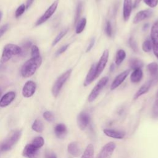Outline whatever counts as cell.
<instances>
[{
    "mask_svg": "<svg viewBox=\"0 0 158 158\" xmlns=\"http://www.w3.org/2000/svg\"><path fill=\"white\" fill-rule=\"evenodd\" d=\"M42 64L41 56L31 57L27 60L22 66L20 73L23 77L28 78L32 76Z\"/></svg>",
    "mask_w": 158,
    "mask_h": 158,
    "instance_id": "1",
    "label": "cell"
},
{
    "mask_svg": "<svg viewBox=\"0 0 158 158\" xmlns=\"http://www.w3.org/2000/svg\"><path fill=\"white\" fill-rule=\"evenodd\" d=\"M22 134L20 130L12 131L7 138L0 144V152H6L10 150L19 141Z\"/></svg>",
    "mask_w": 158,
    "mask_h": 158,
    "instance_id": "2",
    "label": "cell"
},
{
    "mask_svg": "<svg viewBox=\"0 0 158 158\" xmlns=\"http://www.w3.org/2000/svg\"><path fill=\"white\" fill-rule=\"evenodd\" d=\"M22 52V48L14 44H7L3 49L2 56L0 60L1 64L7 62L12 56L20 54Z\"/></svg>",
    "mask_w": 158,
    "mask_h": 158,
    "instance_id": "3",
    "label": "cell"
},
{
    "mask_svg": "<svg viewBox=\"0 0 158 158\" xmlns=\"http://www.w3.org/2000/svg\"><path fill=\"white\" fill-rule=\"evenodd\" d=\"M72 71V69H69L57 78V79L54 83L51 90L52 94L54 97H57L58 96L62 86L70 77Z\"/></svg>",
    "mask_w": 158,
    "mask_h": 158,
    "instance_id": "4",
    "label": "cell"
},
{
    "mask_svg": "<svg viewBox=\"0 0 158 158\" xmlns=\"http://www.w3.org/2000/svg\"><path fill=\"white\" fill-rule=\"evenodd\" d=\"M108 81H109V78L107 77H104L99 80V81L95 85V86L93 88V89H92V91H91V93L88 96V100L89 102L94 101L97 98V97L99 96L102 89L108 83Z\"/></svg>",
    "mask_w": 158,
    "mask_h": 158,
    "instance_id": "5",
    "label": "cell"
},
{
    "mask_svg": "<svg viewBox=\"0 0 158 158\" xmlns=\"http://www.w3.org/2000/svg\"><path fill=\"white\" fill-rule=\"evenodd\" d=\"M59 4V0H56L53 2V3L48 8V9L45 11V12L38 19V20L36 22L35 26H39L43 23H44L46 21H47L55 12V11L57 9V7L58 6Z\"/></svg>",
    "mask_w": 158,
    "mask_h": 158,
    "instance_id": "6",
    "label": "cell"
},
{
    "mask_svg": "<svg viewBox=\"0 0 158 158\" xmlns=\"http://www.w3.org/2000/svg\"><path fill=\"white\" fill-rule=\"evenodd\" d=\"M115 148L116 145L114 142H109L102 148L96 158H110Z\"/></svg>",
    "mask_w": 158,
    "mask_h": 158,
    "instance_id": "7",
    "label": "cell"
},
{
    "mask_svg": "<svg viewBox=\"0 0 158 158\" xmlns=\"http://www.w3.org/2000/svg\"><path fill=\"white\" fill-rule=\"evenodd\" d=\"M40 148L31 143L27 144L22 152V155L26 158H38Z\"/></svg>",
    "mask_w": 158,
    "mask_h": 158,
    "instance_id": "8",
    "label": "cell"
},
{
    "mask_svg": "<svg viewBox=\"0 0 158 158\" xmlns=\"http://www.w3.org/2000/svg\"><path fill=\"white\" fill-rule=\"evenodd\" d=\"M109 52L108 49H105L102 52V56H101L98 63L96 64V78L101 75V73L104 70L105 67L106 66L107 62L109 59Z\"/></svg>",
    "mask_w": 158,
    "mask_h": 158,
    "instance_id": "9",
    "label": "cell"
},
{
    "mask_svg": "<svg viewBox=\"0 0 158 158\" xmlns=\"http://www.w3.org/2000/svg\"><path fill=\"white\" fill-rule=\"evenodd\" d=\"M77 122L79 128L81 130H85L90 122L89 114L85 111L81 112L77 116Z\"/></svg>",
    "mask_w": 158,
    "mask_h": 158,
    "instance_id": "10",
    "label": "cell"
},
{
    "mask_svg": "<svg viewBox=\"0 0 158 158\" xmlns=\"http://www.w3.org/2000/svg\"><path fill=\"white\" fill-rule=\"evenodd\" d=\"M36 88V85L33 81H27L22 88V95L25 98H30L35 94Z\"/></svg>",
    "mask_w": 158,
    "mask_h": 158,
    "instance_id": "11",
    "label": "cell"
},
{
    "mask_svg": "<svg viewBox=\"0 0 158 158\" xmlns=\"http://www.w3.org/2000/svg\"><path fill=\"white\" fill-rule=\"evenodd\" d=\"M130 73V69L126 70L120 74H118L113 80L111 85H110V89L111 90H114L117 88H118L123 82V81L126 79L127 76Z\"/></svg>",
    "mask_w": 158,
    "mask_h": 158,
    "instance_id": "12",
    "label": "cell"
},
{
    "mask_svg": "<svg viewBox=\"0 0 158 158\" xmlns=\"http://www.w3.org/2000/svg\"><path fill=\"white\" fill-rule=\"evenodd\" d=\"M147 70L151 77L153 84H156L158 81V64L156 62L149 63L147 65Z\"/></svg>",
    "mask_w": 158,
    "mask_h": 158,
    "instance_id": "13",
    "label": "cell"
},
{
    "mask_svg": "<svg viewBox=\"0 0 158 158\" xmlns=\"http://www.w3.org/2000/svg\"><path fill=\"white\" fill-rule=\"evenodd\" d=\"M153 14V11L151 9H145L139 11L135 16L133 22L134 24L139 23L140 22L150 17Z\"/></svg>",
    "mask_w": 158,
    "mask_h": 158,
    "instance_id": "14",
    "label": "cell"
},
{
    "mask_svg": "<svg viewBox=\"0 0 158 158\" xmlns=\"http://www.w3.org/2000/svg\"><path fill=\"white\" fill-rule=\"evenodd\" d=\"M132 0H123V18L125 22L128 20L132 10Z\"/></svg>",
    "mask_w": 158,
    "mask_h": 158,
    "instance_id": "15",
    "label": "cell"
},
{
    "mask_svg": "<svg viewBox=\"0 0 158 158\" xmlns=\"http://www.w3.org/2000/svg\"><path fill=\"white\" fill-rule=\"evenodd\" d=\"M96 64H93L90 69L89 70L85 78V80L83 83L84 86H87L89 85H90L96 78Z\"/></svg>",
    "mask_w": 158,
    "mask_h": 158,
    "instance_id": "16",
    "label": "cell"
},
{
    "mask_svg": "<svg viewBox=\"0 0 158 158\" xmlns=\"http://www.w3.org/2000/svg\"><path fill=\"white\" fill-rule=\"evenodd\" d=\"M153 82L151 80H148L146 83H144L139 88V89L136 92V93L134 94L133 99H137L138 98H139L141 96L146 94L148 92L149 89L151 88V86L153 85Z\"/></svg>",
    "mask_w": 158,
    "mask_h": 158,
    "instance_id": "17",
    "label": "cell"
},
{
    "mask_svg": "<svg viewBox=\"0 0 158 158\" xmlns=\"http://www.w3.org/2000/svg\"><path fill=\"white\" fill-rule=\"evenodd\" d=\"M15 93L14 91H9L6 93L0 99V107H4L9 106L15 99Z\"/></svg>",
    "mask_w": 158,
    "mask_h": 158,
    "instance_id": "18",
    "label": "cell"
},
{
    "mask_svg": "<svg viewBox=\"0 0 158 158\" xmlns=\"http://www.w3.org/2000/svg\"><path fill=\"white\" fill-rule=\"evenodd\" d=\"M103 132L106 136L115 139H123L125 135V132L114 129L105 128L103 130Z\"/></svg>",
    "mask_w": 158,
    "mask_h": 158,
    "instance_id": "19",
    "label": "cell"
},
{
    "mask_svg": "<svg viewBox=\"0 0 158 158\" xmlns=\"http://www.w3.org/2000/svg\"><path fill=\"white\" fill-rule=\"evenodd\" d=\"M68 152L73 157H78L81 153L80 144L77 142H72L67 146Z\"/></svg>",
    "mask_w": 158,
    "mask_h": 158,
    "instance_id": "20",
    "label": "cell"
},
{
    "mask_svg": "<svg viewBox=\"0 0 158 158\" xmlns=\"http://www.w3.org/2000/svg\"><path fill=\"white\" fill-rule=\"evenodd\" d=\"M150 36L152 44L158 45V20H156L152 25Z\"/></svg>",
    "mask_w": 158,
    "mask_h": 158,
    "instance_id": "21",
    "label": "cell"
},
{
    "mask_svg": "<svg viewBox=\"0 0 158 158\" xmlns=\"http://www.w3.org/2000/svg\"><path fill=\"white\" fill-rule=\"evenodd\" d=\"M67 129L64 123H59L54 127V133L59 138H64L67 134Z\"/></svg>",
    "mask_w": 158,
    "mask_h": 158,
    "instance_id": "22",
    "label": "cell"
},
{
    "mask_svg": "<svg viewBox=\"0 0 158 158\" xmlns=\"http://www.w3.org/2000/svg\"><path fill=\"white\" fill-rule=\"evenodd\" d=\"M143 77V73L141 69L133 70L130 75V81L133 83H138L142 80Z\"/></svg>",
    "mask_w": 158,
    "mask_h": 158,
    "instance_id": "23",
    "label": "cell"
},
{
    "mask_svg": "<svg viewBox=\"0 0 158 158\" xmlns=\"http://www.w3.org/2000/svg\"><path fill=\"white\" fill-rule=\"evenodd\" d=\"M143 65L144 64L142 60L138 58H131L129 60V67L133 70L141 69Z\"/></svg>",
    "mask_w": 158,
    "mask_h": 158,
    "instance_id": "24",
    "label": "cell"
},
{
    "mask_svg": "<svg viewBox=\"0 0 158 158\" xmlns=\"http://www.w3.org/2000/svg\"><path fill=\"white\" fill-rule=\"evenodd\" d=\"M94 146L92 144H89L86 146L81 158H94Z\"/></svg>",
    "mask_w": 158,
    "mask_h": 158,
    "instance_id": "25",
    "label": "cell"
},
{
    "mask_svg": "<svg viewBox=\"0 0 158 158\" xmlns=\"http://www.w3.org/2000/svg\"><path fill=\"white\" fill-rule=\"evenodd\" d=\"M75 33L77 34H80L81 33L83 30L85 29V27L86 25V19L85 17L81 18L80 19L78 20V21L75 24Z\"/></svg>",
    "mask_w": 158,
    "mask_h": 158,
    "instance_id": "26",
    "label": "cell"
},
{
    "mask_svg": "<svg viewBox=\"0 0 158 158\" xmlns=\"http://www.w3.org/2000/svg\"><path fill=\"white\" fill-rule=\"evenodd\" d=\"M126 57V52L123 49H118L115 55V63L117 65H119L122 64L123 60Z\"/></svg>",
    "mask_w": 158,
    "mask_h": 158,
    "instance_id": "27",
    "label": "cell"
},
{
    "mask_svg": "<svg viewBox=\"0 0 158 158\" xmlns=\"http://www.w3.org/2000/svg\"><path fill=\"white\" fill-rule=\"evenodd\" d=\"M31 128L38 133H41L44 129V125L42 121L40 119H36L32 124Z\"/></svg>",
    "mask_w": 158,
    "mask_h": 158,
    "instance_id": "28",
    "label": "cell"
},
{
    "mask_svg": "<svg viewBox=\"0 0 158 158\" xmlns=\"http://www.w3.org/2000/svg\"><path fill=\"white\" fill-rule=\"evenodd\" d=\"M68 32V28H65L63 30H62L61 31L59 32V33L56 36V37L54 38V40L52 41V46H54L55 45H56L60 41V40L67 34V33Z\"/></svg>",
    "mask_w": 158,
    "mask_h": 158,
    "instance_id": "29",
    "label": "cell"
},
{
    "mask_svg": "<svg viewBox=\"0 0 158 158\" xmlns=\"http://www.w3.org/2000/svg\"><path fill=\"white\" fill-rule=\"evenodd\" d=\"M31 143L40 149L44 145V140L42 136H37L33 139Z\"/></svg>",
    "mask_w": 158,
    "mask_h": 158,
    "instance_id": "30",
    "label": "cell"
},
{
    "mask_svg": "<svg viewBox=\"0 0 158 158\" xmlns=\"http://www.w3.org/2000/svg\"><path fill=\"white\" fill-rule=\"evenodd\" d=\"M82 8H83V3L82 2H79L78 3V5L77 6L76 9V12H75V24L77 23V22L78 21L81 13L82 11Z\"/></svg>",
    "mask_w": 158,
    "mask_h": 158,
    "instance_id": "31",
    "label": "cell"
},
{
    "mask_svg": "<svg viewBox=\"0 0 158 158\" xmlns=\"http://www.w3.org/2000/svg\"><path fill=\"white\" fill-rule=\"evenodd\" d=\"M152 42L149 40H145L142 44V49L146 52H149L152 49Z\"/></svg>",
    "mask_w": 158,
    "mask_h": 158,
    "instance_id": "32",
    "label": "cell"
},
{
    "mask_svg": "<svg viewBox=\"0 0 158 158\" xmlns=\"http://www.w3.org/2000/svg\"><path fill=\"white\" fill-rule=\"evenodd\" d=\"M128 44H129L130 47L131 48V49H132L135 52H138V51H139V50H138V47L136 41L135 40V39H134L133 37L131 36V37L129 38Z\"/></svg>",
    "mask_w": 158,
    "mask_h": 158,
    "instance_id": "33",
    "label": "cell"
},
{
    "mask_svg": "<svg viewBox=\"0 0 158 158\" xmlns=\"http://www.w3.org/2000/svg\"><path fill=\"white\" fill-rule=\"evenodd\" d=\"M152 117L154 118H158V99L156 98L152 109Z\"/></svg>",
    "mask_w": 158,
    "mask_h": 158,
    "instance_id": "34",
    "label": "cell"
},
{
    "mask_svg": "<svg viewBox=\"0 0 158 158\" xmlns=\"http://www.w3.org/2000/svg\"><path fill=\"white\" fill-rule=\"evenodd\" d=\"M43 118L48 122H52L54 120V115L50 111H46L43 114Z\"/></svg>",
    "mask_w": 158,
    "mask_h": 158,
    "instance_id": "35",
    "label": "cell"
},
{
    "mask_svg": "<svg viewBox=\"0 0 158 158\" xmlns=\"http://www.w3.org/2000/svg\"><path fill=\"white\" fill-rule=\"evenodd\" d=\"M25 9H26V6L24 4H22L20 6H19L18 8L17 9L15 12V17L18 18L20 15H22L24 13Z\"/></svg>",
    "mask_w": 158,
    "mask_h": 158,
    "instance_id": "36",
    "label": "cell"
},
{
    "mask_svg": "<svg viewBox=\"0 0 158 158\" xmlns=\"http://www.w3.org/2000/svg\"><path fill=\"white\" fill-rule=\"evenodd\" d=\"M104 31L105 33L106 34V35L109 37H111L112 36V25L111 23L110 22V21H107L106 24V27L104 28Z\"/></svg>",
    "mask_w": 158,
    "mask_h": 158,
    "instance_id": "37",
    "label": "cell"
},
{
    "mask_svg": "<svg viewBox=\"0 0 158 158\" xmlns=\"http://www.w3.org/2000/svg\"><path fill=\"white\" fill-rule=\"evenodd\" d=\"M31 56L32 57H37L40 56V50L37 46L33 45L31 47Z\"/></svg>",
    "mask_w": 158,
    "mask_h": 158,
    "instance_id": "38",
    "label": "cell"
},
{
    "mask_svg": "<svg viewBox=\"0 0 158 158\" xmlns=\"http://www.w3.org/2000/svg\"><path fill=\"white\" fill-rule=\"evenodd\" d=\"M144 2L149 7H156L158 4V0H143Z\"/></svg>",
    "mask_w": 158,
    "mask_h": 158,
    "instance_id": "39",
    "label": "cell"
},
{
    "mask_svg": "<svg viewBox=\"0 0 158 158\" xmlns=\"http://www.w3.org/2000/svg\"><path fill=\"white\" fill-rule=\"evenodd\" d=\"M9 27V25L8 23H6L4 25H2L1 28H0V38L6 32V31L8 30Z\"/></svg>",
    "mask_w": 158,
    "mask_h": 158,
    "instance_id": "40",
    "label": "cell"
},
{
    "mask_svg": "<svg viewBox=\"0 0 158 158\" xmlns=\"http://www.w3.org/2000/svg\"><path fill=\"white\" fill-rule=\"evenodd\" d=\"M69 44H65V45L62 46V47H61L60 49H59L58 51H57L56 55L58 56V55H60V54H62L63 52H64L67 49V48H69Z\"/></svg>",
    "mask_w": 158,
    "mask_h": 158,
    "instance_id": "41",
    "label": "cell"
},
{
    "mask_svg": "<svg viewBox=\"0 0 158 158\" xmlns=\"http://www.w3.org/2000/svg\"><path fill=\"white\" fill-rule=\"evenodd\" d=\"M94 43H95V38H93L91 40V41H89V44H88V47H87V48H86V52H89V51L91 50V49H92L93 47L94 46Z\"/></svg>",
    "mask_w": 158,
    "mask_h": 158,
    "instance_id": "42",
    "label": "cell"
},
{
    "mask_svg": "<svg viewBox=\"0 0 158 158\" xmlns=\"http://www.w3.org/2000/svg\"><path fill=\"white\" fill-rule=\"evenodd\" d=\"M152 49L153 50L154 54L158 59V45H154V44H152Z\"/></svg>",
    "mask_w": 158,
    "mask_h": 158,
    "instance_id": "43",
    "label": "cell"
},
{
    "mask_svg": "<svg viewBox=\"0 0 158 158\" xmlns=\"http://www.w3.org/2000/svg\"><path fill=\"white\" fill-rule=\"evenodd\" d=\"M34 0H27V2H26V9H28L31 6V4H33Z\"/></svg>",
    "mask_w": 158,
    "mask_h": 158,
    "instance_id": "44",
    "label": "cell"
},
{
    "mask_svg": "<svg viewBox=\"0 0 158 158\" xmlns=\"http://www.w3.org/2000/svg\"><path fill=\"white\" fill-rule=\"evenodd\" d=\"M141 1H142V0H135L134 2H133V7H134V8L137 7L139 6V3L141 2Z\"/></svg>",
    "mask_w": 158,
    "mask_h": 158,
    "instance_id": "45",
    "label": "cell"
},
{
    "mask_svg": "<svg viewBox=\"0 0 158 158\" xmlns=\"http://www.w3.org/2000/svg\"><path fill=\"white\" fill-rule=\"evenodd\" d=\"M47 158H57V156L54 153H51L47 156Z\"/></svg>",
    "mask_w": 158,
    "mask_h": 158,
    "instance_id": "46",
    "label": "cell"
},
{
    "mask_svg": "<svg viewBox=\"0 0 158 158\" xmlns=\"http://www.w3.org/2000/svg\"><path fill=\"white\" fill-rule=\"evenodd\" d=\"M115 68V64H112L110 65V67H109V70H110V72H113V71L114 70Z\"/></svg>",
    "mask_w": 158,
    "mask_h": 158,
    "instance_id": "47",
    "label": "cell"
},
{
    "mask_svg": "<svg viewBox=\"0 0 158 158\" xmlns=\"http://www.w3.org/2000/svg\"><path fill=\"white\" fill-rule=\"evenodd\" d=\"M148 27H149V23H145L143 27V30L144 31L146 30L148 28Z\"/></svg>",
    "mask_w": 158,
    "mask_h": 158,
    "instance_id": "48",
    "label": "cell"
},
{
    "mask_svg": "<svg viewBox=\"0 0 158 158\" xmlns=\"http://www.w3.org/2000/svg\"><path fill=\"white\" fill-rule=\"evenodd\" d=\"M2 13L1 11H0V21H1V19H2Z\"/></svg>",
    "mask_w": 158,
    "mask_h": 158,
    "instance_id": "49",
    "label": "cell"
},
{
    "mask_svg": "<svg viewBox=\"0 0 158 158\" xmlns=\"http://www.w3.org/2000/svg\"><path fill=\"white\" fill-rule=\"evenodd\" d=\"M156 98L158 99V91H157V93H156Z\"/></svg>",
    "mask_w": 158,
    "mask_h": 158,
    "instance_id": "50",
    "label": "cell"
},
{
    "mask_svg": "<svg viewBox=\"0 0 158 158\" xmlns=\"http://www.w3.org/2000/svg\"><path fill=\"white\" fill-rule=\"evenodd\" d=\"M0 94H1V92H0Z\"/></svg>",
    "mask_w": 158,
    "mask_h": 158,
    "instance_id": "51",
    "label": "cell"
}]
</instances>
